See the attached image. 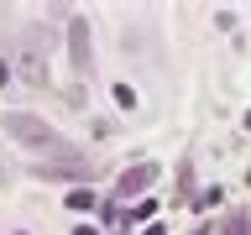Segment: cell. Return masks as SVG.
<instances>
[{
  "instance_id": "1",
  "label": "cell",
  "mask_w": 251,
  "mask_h": 235,
  "mask_svg": "<svg viewBox=\"0 0 251 235\" xmlns=\"http://www.w3.org/2000/svg\"><path fill=\"white\" fill-rule=\"evenodd\" d=\"M5 131H11L16 141H26V146H42V152H58V157H68V162H74V146H68V141H63L47 120H37V115L11 110V115H5Z\"/></svg>"
},
{
  "instance_id": "3",
  "label": "cell",
  "mask_w": 251,
  "mask_h": 235,
  "mask_svg": "<svg viewBox=\"0 0 251 235\" xmlns=\"http://www.w3.org/2000/svg\"><path fill=\"white\" fill-rule=\"evenodd\" d=\"M68 52H74L78 73H89V21L84 16H68Z\"/></svg>"
},
{
  "instance_id": "4",
  "label": "cell",
  "mask_w": 251,
  "mask_h": 235,
  "mask_svg": "<svg viewBox=\"0 0 251 235\" xmlns=\"http://www.w3.org/2000/svg\"><path fill=\"white\" fill-rule=\"evenodd\" d=\"M152 178H157V167H147V162H141V167H131V172L121 178V199H131V193H141V188L152 183Z\"/></svg>"
},
{
  "instance_id": "7",
  "label": "cell",
  "mask_w": 251,
  "mask_h": 235,
  "mask_svg": "<svg viewBox=\"0 0 251 235\" xmlns=\"http://www.w3.org/2000/svg\"><path fill=\"white\" fill-rule=\"evenodd\" d=\"M152 214H157V204H152V199H136V209H131L126 219H152Z\"/></svg>"
},
{
  "instance_id": "8",
  "label": "cell",
  "mask_w": 251,
  "mask_h": 235,
  "mask_svg": "<svg viewBox=\"0 0 251 235\" xmlns=\"http://www.w3.org/2000/svg\"><path fill=\"white\" fill-rule=\"evenodd\" d=\"M5 78H11V68H5V63H0V89H5Z\"/></svg>"
},
{
  "instance_id": "6",
  "label": "cell",
  "mask_w": 251,
  "mask_h": 235,
  "mask_svg": "<svg viewBox=\"0 0 251 235\" xmlns=\"http://www.w3.org/2000/svg\"><path fill=\"white\" fill-rule=\"evenodd\" d=\"M68 209L89 214V209H94V193H89V188H74V193H68Z\"/></svg>"
},
{
  "instance_id": "5",
  "label": "cell",
  "mask_w": 251,
  "mask_h": 235,
  "mask_svg": "<svg viewBox=\"0 0 251 235\" xmlns=\"http://www.w3.org/2000/svg\"><path fill=\"white\" fill-rule=\"evenodd\" d=\"M225 235H251V219H246V209H230V219H225Z\"/></svg>"
},
{
  "instance_id": "2",
  "label": "cell",
  "mask_w": 251,
  "mask_h": 235,
  "mask_svg": "<svg viewBox=\"0 0 251 235\" xmlns=\"http://www.w3.org/2000/svg\"><path fill=\"white\" fill-rule=\"evenodd\" d=\"M16 68H21V84H26V89H47V47H42V31L37 26L21 31V58H16Z\"/></svg>"
},
{
  "instance_id": "10",
  "label": "cell",
  "mask_w": 251,
  "mask_h": 235,
  "mask_svg": "<svg viewBox=\"0 0 251 235\" xmlns=\"http://www.w3.org/2000/svg\"><path fill=\"white\" fill-rule=\"evenodd\" d=\"M246 131H251V110H246Z\"/></svg>"
},
{
  "instance_id": "9",
  "label": "cell",
  "mask_w": 251,
  "mask_h": 235,
  "mask_svg": "<svg viewBox=\"0 0 251 235\" xmlns=\"http://www.w3.org/2000/svg\"><path fill=\"white\" fill-rule=\"evenodd\" d=\"M74 235H94V225H78V230H74Z\"/></svg>"
}]
</instances>
